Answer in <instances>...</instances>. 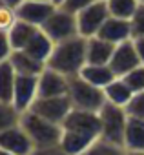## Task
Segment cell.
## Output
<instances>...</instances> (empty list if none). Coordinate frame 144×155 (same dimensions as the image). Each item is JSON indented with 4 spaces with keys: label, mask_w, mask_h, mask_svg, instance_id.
<instances>
[{
    "label": "cell",
    "mask_w": 144,
    "mask_h": 155,
    "mask_svg": "<svg viewBox=\"0 0 144 155\" xmlns=\"http://www.w3.org/2000/svg\"><path fill=\"white\" fill-rule=\"evenodd\" d=\"M86 44H88V38L80 35L55 44L53 53L46 66L66 77H77L82 71V68L88 64Z\"/></svg>",
    "instance_id": "obj_1"
},
{
    "label": "cell",
    "mask_w": 144,
    "mask_h": 155,
    "mask_svg": "<svg viewBox=\"0 0 144 155\" xmlns=\"http://www.w3.org/2000/svg\"><path fill=\"white\" fill-rule=\"evenodd\" d=\"M20 124L28 131L35 148H46V146L60 144V137H62V126L60 124H55V122L40 117L38 113H35L31 110L22 113Z\"/></svg>",
    "instance_id": "obj_2"
},
{
    "label": "cell",
    "mask_w": 144,
    "mask_h": 155,
    "mask_svg": "<svg viewBox=\"0 0 144 155\" xmlns=\"http://www.w3.org/2000/svg\"><path fill=\"white\" fill-rule=\"evenodd\" d=\"M71 104L77 110H88V111H100L106 104V95L102 88H97L90 82H86L80 75L69 77V91H67Z\"/></svg>",
    "instance_id": "obj_3"
},
{
    "label": "cell",
    "mask_w": 144,
    "mask_h": 155,
    "mask_svg": "<svg viewBox=\"0 0 144 155\" xmlns=\"http://www.w3.org/2000/svg\"><path fill=\"white\" fill-rule=\"evenodd\" d=\"M40 29L55 42H64L79 35V24H77V15L71 13L60 6L55 8V11L49 15V18L40 26Z\"/></svg>",
    "instance_id": "obj_4"
},
{
    "label": "cell",
    "mask_w": 144,
    "mask_h": 155,
    "mask_svg": "<svg viewBox=\"0 0 144 155\" xmlns=\"http://www.w3.org/2000/svg\"><path fill=\"white\" fill-rule=\"evenodd\" d=\"M99 115H100V137L124 146V131L129 119L126 110L106 102L99 111Z\"/></svg>",
    "instance_id": "obj_5"
},
{
    "label": "cell",
    "mask_w": 144,
    "mask_h": 155,
    "mask_svg": "<svg viewBox=\"0 0 144 155\" xmlns=\"http://www.w3.org/2000/svg\"><path fill=\"white\" fill-rule=\"evenodd\" d=\"M110 9L106 0H95L93 4L84 8L77 13V24H79V35L84 38L97 37L104 22L110 18Z\"/></svg>",
    "instance_id": "obj_6"
},
{
    "label": "cell",
    "mask_w": 144,
    "mask_h": 155,
    "mask_svg": "<svg viewBox=\"0 0 144 155\" xmlns=\"http://www.w3.org/2000/svg\"><path fill=\"white\" fill-rule=\"evenodd\" d=\"M73 110L69 95H60V97H38L35 104L31 106V111L38 113L40 117L55 122V124H64L67 115Z\"/></svg>",
    "instance_id": "obj_7"
},
{
    "label": "cell",
    "mask_w": 144,
    "mask_h": 155,
    "mask_svg": "<svg viewBox=\"0 0 144 155\" xmlns=\"http://www.w3.org/2000/svg\"><path fill=\"white\" fill-rule=\"evenodd\" d=\"M0 150H6L13 155H31L35 150L33 140L29 139L28 131L22 128V124H15L4 131H0Z\"/></svg>",
    "instance_id": "obj_8"
},
{
    "label": "cell",
    "mask_w": 144,
    "mask_h": 155,
    "mask_svg": "<svg viewBox=\"0 0 144 155\" xmlns=\"http://www.w3.org/2000/svg\"><path fill=\"white\" fill-rule=\"evenodd\" d=\"M38 99V77L33 75H17V84L13 93V106L24 113L31 110L35 101Z\"/></svg>",
    "instance_id": "obj_9"
},
{
    "label": "cell",
    "mask_w": 144,
    "mask_h": 155,
    "mask_svg": "<svg viewBox=\"0 0 144 155\" xmlns=\"http://www.w3.org/2000/svg\"><path fill=\"white\" fill-rule=\"evenodd\" d=\"M142 62H140L139 53L135 49L133 38L115 46V51H113V57L110 60V66H111V69L115 71L117 77H124L126 73H129L131 69H135Z\"/></svg>",
    "instance_id": "obj_10"
},
{
    "label": "cell",
    "mask_w": 144,
    "mask_h": 155,
    "mask_svg": "<svg viewBox=\"0 0 144 155\" xmlns=\"http://www.w3.org/2000/svg\"><path fill=\"white\" fill-rule=\"evenodd\" d=\"M55 4L51 0H24L17 8V17L24 22H29L33 26H42L49 15L55 11Z\"/></svg>",
    "instance_id": "obj_11"
},
{
    "label": "cell",
    "mask_w": 144,
    "mask_h": 155,
    "mask_svg": "<svg viewBox=\"0 0 144 155\" xmlns=\"http://www.w3.org/2000/svg\"><path fill=\"white\" fill-rule=\"evenodd\" d=\"M100 135L82 131V130H73V128H62V137H60V146L67 155H84L88 148L99 139Z\"/></svg>",
    "instance_id": "obj_12"
},
{
    "label": "cell",
    "mask_w": 144,
    "mask_h": 155,
    "mask_svg": "<svg viewBox=\"0 0 144 155\" xmlns=\"http://www.w3.org/2000/svg\"><path fill=\"white\" fill-rule=\"evenodd\" d=\"M69 91V77L51 69H46L38 75V97H60Z\"/></svg>",
    "instance_id": "obj_13"
},
{
    "label": "cell",
    "mask_w": 144,
    "mask_h": 155,
    "mask_svg": "<svg viewBox=\"0 0 144 155\" xmlns=\"http://www.w3.org/2000/svg\"><path fill=\"white\" fill-rule=\"evenodd\" d=\"M100 38L111 42V44H122L126 40H131L133 38V28H131V20H126V18H117V17H110L104 26L100 28L99 35Z\"/></svg>",
    "instance_id": "obj_14"
},
{
    "label": "cell",
    "mask_w": 144,
    "mask_h": 155,
    "mask_svg": "<svg viewBox=\"0 0 144 155\" xmlns=\"http://www.w3.org/2000/svg\"><path fill=\"white\" fill-rule=\"evenodd\" d=\"M62 128H73V130H82V131L100 135V115L97 111L73 108L71 113L67 115V119L64 120Z\"/></svg>",
    "instance_id": "obj_15"
},
{
    "label": "cell",
    "mask_w": 144,
    "mask_h": 155,
    "mask_svg": "<svg viewBox=\"0 0 144 155\" xmlns=\"http://www.w3.org/2000/svg\"><path fill=\"white\" fill-rule=\"evenodd\" d=\"M79 75L86 82H90L97 88H102V90L117 79V75L110 64H86Z\"/></svg>",
    "instance_id": "obj_16"
},
{
    "label": "cell",
    "mask_w": 144,
    "mask_h": 155,
    "mask_svg": "<svg viewBox=\"0 0 144 155\" xmlns=\"http://www.w3.org/2000/svg\"><path fill=\"white\" fill-rule=\"evenodd\" d=\"M113 51H115V44H111L100 37L88 38V44H86L88 64H110Z\"/></svg>",
    "instance_id": "obj_17"
},
{
    "label": "cell",
    "mask_w": 144,
    "mask_h": 155,
    "mask_svg": "<svg viewBox=\"0 0 144 155\" xmlns=\"http://www.w3.org/2000/svg\"><path fill=\"white\" fill-rule=\"evenodd\" d=\"M13 68L17 69L18 75H33V77H38L44 69H46V62L35 58L33 55H29L28 51H13L11 57H9Z\"/></svg>",
    "instance_id": "obj_18"
},
{
    "label": "cell",
    "mask_w": 144,
    "mask_h": 155,
    "mask_svg": "<svg viewBox=\"0 0 144 155\" xmlns=\"http://www.w3.org/2000/svg\"><path fill=\"white\" fill-rule=\"evenodd\" d=\"M38 29H40L38 26H33V24L24 22V20L18 18V20L11 26V29L8 31L13 51H22V49H26L28 44L31 42V38L35 37V33H37Z\"/></svg>",
    "instance_id": "obj_19"
},
{
    "label": "cell",
    "mask_w": 144,
    "mask_h": 155,
    "mask_svg": "<svg viewBox=\"0 0 144 155\" xmlns=\"http://www.w3.org/2000/svg\"><path fill=\"white\" fill-rule=\"evenodd\" d=\"M104 95H106V102L115 104V106H120V108H126L128 102L131 101V97L135 93L126 84V81L122 79V77H117L111 84H108L104 88Z\"/></svg>",
    "instance_id": "obj_20"
},
{
    "label": "cell",
    "mask_w": 144,
    "mask_h": 155,
    "mask_svg": "<svg viewBox=\"0 0 144 155\" xmlns=\"http://www.w3.org/2000/svg\"><path fill=\"white\" fill-rule=\"evenodd\" d=\"M17 75L18 73L13 68L9 58L0 62V101H2V102H13Z\"/></svg>",
    "instance_id": "obj_21"
},
{
    "label": "cell",
    "mask_w": 144,
    "mask_h": 155,
    "mask_svg": "<svg viewBox=\"0 0 144 155\" xmlns=\"http://www.w3.org/2000/svg\"><path fill=\"white\" fill-rule=\"evenodd\" d=\"M124 148L126 151H144V120L128 119V126L124 131Z\"/></svg>",
    "instance_id": "obj_22"
},
{
    "label": "cell",
    "mask_w": 144,
    "mask_h": 155,
    "mask_svg": "<svg viewBox=\"0 0 144 155\" xmlns=\"http://www.w3.org/2000/svg\"><path fill=\"white\" fill-rule=\"evenodd\" d=\"M53 48H55V42H53L42 29H38L24 51H28V53L33 55L35 58H38V60H42V62L47 64V60H49V57H51V53H53Z\"/></svg>",
    "instance_id": "obj_23"
},
{
    "label": "cell",
    "mask_w": 144,
    "mask_h": 155,
    "mask_svg": "<svg viewBox=\"0 0 144 155\" xmlns=\"http://www.w3.org/2000/svg\"><path fill=\"white\" fill-rule=\"evenodd\" d=\"M106 4L111 17L126 18V20H131L140 6L139 0H106Z\"/></svg>",
    "instance_id": "obj_24"
},
{
    "label": "cell",
    "mask_w": 144,
    "mask_h": 155,
    "mask_svg": "<svg viewBox=\"0 0 144 155\" xmlns=\"http://www.w3.org/2000/svg\"><path fill=\"white\" fill-rule=\"evenodd\" d=\"M84 155H128L126 148L122 144H117V142H111V140H106L104 137H99Z\"/></svg>",
    "instance_id": "obj_25"
},
{
    "label": "cell",
    "mask_w": 144,
    "mask_h": 155,
    "mask_svg": "<svg viewBox=\"0 0 144 155\" xmlns=\"http://www.w3.org/2000/svg\"><path fill=\"white\" fill-rule=\"evenodd\" d=\"M20 117H22V113L13 106V102H2L0 101V131L18 124Z\"/></svg>",
    "instance_id": "obj_26"
},
{
    "label": "cell",
    "mask_w": 144,
    "mask_h": 155,
    "mask_svg": "<svg viewBox=\"0 0 144 155\" xmlns=\"http://www.w3.org/2000/svg\"><path fill=\"white\" fill-rule=\"evenodd\" d=\"M122 79H124L126 84L133 90V93L144 91V64H140V66H137L135 69H131L129 73H126Z\"/></svg>",
    "instance_id": "obj_27"
},
{
    "label": "cell",
    "mask_w": 144,
    "mask_h": 155,
    "mask_svg": "<svg viewBox=\"0 0 144 155\" xmlns=\"http://www.w3.org/2000/svg\"><path fill=\"white\" fill-rule=\"evenodd\" d=\"M124 110H126L128 117H133V119H140V120H144V91L135 93Z\"/></svg>",
    "instance_id": "obj_28"
},
{
    "label": "cell",
    "mask_w": 144,
    "mask_h": 155,
    "mask_svg": "<svg viewBox=\"0 0 144 155\" xmlns=\"http://www.w3.org/2000/svg\"><path fill=\"white\" fill-rule=\"evenodd\" d=\"M17 20H18V17H17V9L15 8L6 6V4L0 6V29H2V31H9L11 26Z\"/></svg>",
    "instance_id": "obj_29"
},
{
    "label": "cell",
    "mask_w": 144,
    "mask_h": 155,
    "mask_svg": "<svg viewBox=\"0 0 144 155\" xmlns=\"http://www.w3.org/2000/svg\"><path fill=\"white\" fill-rule=\"evenodd\" d=\"M131 28H133V38L135 37H144V6H139L137 13L133 15Z\"/></svg>",
    "instance_id": "obj_30"
},
{
    "label": "cell",
    "mask_w": 144,
    "mask_h": 155,
    "mask_svg": "<svg viewBox=\"0 0 144 155\" xmlns=\"http://www.w3.org/2000/svg\"><path fill=\"white\" fill-rule=\"evenodd\" d=\"M11 53H13V48L9 42V35H8V31L0 29V62L8 60L11 57Z\"/></svg>",
    "instance_id": "obj_31"
},
{
    "label": "cell",
    "mask_w": 144,
    "mask_h": 155,
    "mask_svg": "<svg viewBox=\"0 0 144 155\" xmlns=\"http://www.w3.org/2000/svg\"><path fill=\"white\" fill-rule=\"evenodd\" d=\"M93 2H95V0H64V4L60 8H64V9H67V11H71V13L77 15L79 11H82L84 8H88Z\"/></svg>",
    "instance_id": "obj_32"
},
{
    "label": "cell",
    "mask_w": 144,
    "mask_h": 155,
    "mask_svg": "<svg viewBox=\"0 0 144 155\" xmlns=\"http://www.w3.org/2000/svg\"><path fill=\"white\" fill-rule=\"evenodd\" d=\"M31 155H67L60 144L57 146H46V148H35L31 151Z\"/></svg>",
    "instance_id": "obj_33"
},
{
    "label": "cell",
    "mask_w": 144,
    "mask_h": 155,
    "mask_svg": "<svg viewBox=\"0 0 144 155\" xmlns=\"http://www.w3.org/2000/svg\"><path fill=\"white\" fill-rule=\"evenodd\" d=\"M133 44H135V49H137V53H139L140 62L144 64V37H135V38H133Z\"/></svg>",
    "instance_id": "obj_34"
},
{
    "label": "cell",
    "mask_w": 144,
    "mask_h": 155,
    "mask_svg": "<svg viewBox=\"0 0 144 155\" xmlns=\"http://www.w3.org/2000/svg\"><path fill=\"white\" fill-rule=\"evenodd\" d=\"M22 2H24V0H4V4H6V6H11V8H15V9H17Z\"/></svg>",
    "instance_id": "obj_35"
},
{
    "label": "cell",
    "mask_w": 144,
    "mask_h": 155,
    "mask_svg": "<svg viewBox=\"0 0 144 155\" xmlns=\"http://www.w3.org/2000/svg\"><path fill=\"white\" fill-rule=\"evenodd\" d=\"M51 2H53L55 6H62V4H64V0H51Z\"/></svg>",
    "instance_id": "obj_36"
},
{
    "label": "cell",
    "mask_w": 144,
    "mask_h": 155,
    "mask_svg": "<svg viewBox=\"0 0 144 155\" xmlns=\"http://www.w3.org/2000/svg\"><path fill=\"white\" fill-rule=\"evenodd\" d=\"M128 155H144V151H128Z\"/></svg>",
    "instance_id": "obj_37"
},
{
    "label": "cell",
    "mask_w": 144,
    "mask_h": 155,
    "mask_svg": "<svg viewBox=\"0 0 144 155\" xmlns=\"http://www.w3.org/2000/svg\"><path fill=\"white\" fill-rule=\"evenodd\" d=\"M0 155H13V153H9V151H6V150H0Z\"/></svg>",
    "instance_id": "obj_38"
},
{
    "label": "cell",
    "mask_w": 144,
    "mask_h": 155,
    "mask_svg": "<svg viewBox=\"0 0 144 155\" xmlns=\"http://www.w3.org/2000/svg\"><path fill=\"white\" fill-rule=\"evenodd\" d=\"M139 2H140V6H144V0H139Z\"/></svg>",
    "instance_id": "obj_39"
},
{
    "label": "cell",
    "mask_w": 144,
    "mask_h": 155,
    "mask_svg": "<svg viewBox=\"0 0 144 155\" xmlns=\"http://www.w3.org/2000/svg\"><path fill=\"white\" fill-rule=\"evenodd\" d=\"M2 4H4V0H0V6H2Z\"/></svg>",
    "instance_id": "obj_40"
}]
</instances>
